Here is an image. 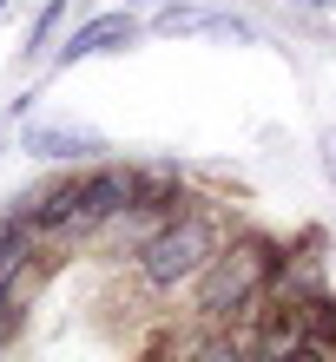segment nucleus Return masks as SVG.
Here are the masks:
<instances>
[{
	"instance_id": "obj_1",
	"label": "nucleus",
	"mask_w": 336,
	"mask_h": 362,
	"mask_svg": "<svg viewBox=\"0 0 336 362\" xmlns=\"http://www.w3.org/2000/svg\"><path fill=\"white\" fill-rule=\"evenodd\" d=\"M284 264V238L264 224H231V238L218 244V257L198 270V284L185 290L192 296V323H250L257 303L277 284Z\"/></svg>"
},
{
	"instance_id": "obj_2",
	"label": "nucleus",
	"mask_w": 336,
	"mask_h": 362,
	"mask_svg": "<svg viewBox=\"0 0 336 362\" xmlns=\"http://www.w3.org/2000/svg\"><path fill=\"white\" fill-rule=\"evenodd\" d=\"M231 211L218 198H192L185 211H172L165 224H152L132 244V284L145 296H185L198 284V270L218 257V244L231 238Z\"/></svg>"
},
{
	"instance_id": "obj_3",
	"label": "nucleus",
	"mask_w": 336,
	"mask_h": 362,
	"mask_svg": "<svg viewBox=\"0 0 336 362\" xmlns=\"http://www.w3.org/2000/svg\"><path fill=\"white\" fill-rule=\"evenodd\" d=\"M132 191H139V158H93L79 165V191H73V244H93L132 211Z\"/></svg>"
},
{
	"instance_id": "obj_4",
	"label": "nucleus",
	"mask_w": 336,
	"mask_h": 362,
	"mask_svg": "<svg viewBox=\"0 0 336 362\" xmlns=\"http://www.w3.org/2000/svg\"><path fill=\"white\" fill-rule=\"evenodd\" d=\"M139 33H145V20H139L132 7L86 13L79 27H66V33H59V47H53V66H59V73H73V66H86V59L125 53V47H139Z\"/></svg>"
},
{
	"instance_id": "obj_5",
	"label": "nucleus",
	"mask_w": 336,
	"mask_h": 362,
	"mask_svg": "<svg viewBox=\"0 0 336 362\" xmlns=\"http://www.w3.org/2000/svg\"><path fill=\"white\" fill-rule=\"evenodd\" d=\"M20 152H33L40 165H93L112 152V139L93 132V125H73V119H47V125L20 132Z\"/></svg>"
},
{
	"instance_id": "obj_6",
	"label": "nucleus",
	"mask_w": 336,
	"mask_h": 362,
	"mask_svg": "<svg viewBox=\"0 0 336 362\" xmlns=\"http://www.w3.org/2000/svg\"><path fill=\"white\" fill-rule=\"evenodd\" d=\"M33 264H47V244H40V230L7 204V211H0V276H20Z\"/></svg>"
},
{
	"instance_id": "obj_7",
	"label": "nucleus",
	"mask_w": 336,
	"mask_h": 362,
	"mask_svg": "<svg viewBox=\"0 0 336 362\" xmlns=\"http://www.w3.org/2000/svg\"><path fill=\"white\" fill-rule=\"evenodd\" d=\"M40 270H47V264H33V270H20V276H0V349L20 343V323H27V310H33Z\"/></svg>"
},
{
	"instance_id": "obj_8",
	"label": "nucleus",
	"mask_w": 336,
	"mask_h": 362,
	"mask_svg": "<svg viewBox=\"0 0 336 362\" xmlns=\"http://www.w3.org/2000/svg\"><path fill=\"white\" fill-rule=\"evenodd\" d=\"M59 20H66V0H47L33 20H27V40H20V59H47L59 47Z\"/></svg>"
},
{
	"instance_id": "obj_9",
	"label": "nucleus",
	"mask_w": 336,
	"mask_h": 362,
	"mask_svg": "<svg viewBox=\"0 0 336 362\" xmlns=\"http://www.w3.org/2000/svg\"><path fill=\"white\" fill-rule=\"evenodd\" d=\"M323 178L336 185V125H330V132H323Z\"/></svg>"
},
{
	"instance_id": "obj_10",
	"label": "nucleus",
	"mask_w": 336,
	"mask_h": 362,
	"mask_svg": "<svg viewBox=\"0 0 336 362\" xmlns=\"http://www.w3.org/2000/svg\"><path fill=\"white\" fill-rule=\"evenodd\" d=\"M284 7H297V13H330L336 0H284Z\"/></svg>"
},
{
	"instance_id": "obj_11",
	"label": "nucleus",
	"mask_w": 336,
	"mask_h": 362,
	"mask_svg": "<svg viewBox=\"0 0 336 362\" xmlns=\"http://www.w3.org/2000/svg\"><path fill=\"white\" fill-rule=\"evenodd\" d=\"M132 7H158V0H132Z\"/></svg>"
}]
</instances>
